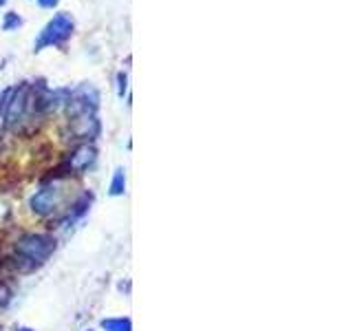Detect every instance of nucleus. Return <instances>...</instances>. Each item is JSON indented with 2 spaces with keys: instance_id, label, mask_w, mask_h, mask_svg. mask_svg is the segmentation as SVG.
<instances>
[{
  "instance_id": "1",
  "label": "nucleus",
  "mask_w": 353,
  "mask_h": 331,
  "mask_svg": "<svg viewBox=\"0 0 353 331\" xmlns=\"http://www.w3.org/2000/svg\"><path fill=\"white\" fill-rule=\"evenodd\" d=\"M73 29H75V22L69 14H55L47 25L42 27L40 36L33 44V51H42V49H49V47H62V44L73 36Z\"/></svg>"
},
{
  "instance_id": "2",
  "label": "nucleus",
  "mask_w": 353,
  "mask_h": 331,
  "mask_svg": "<svg viewBox=\"0 0 353 331\" xmlns=\"http://www.w3.org/2000/svg\"><path fill=\"white\" fill-rule=\"evenodd\" d=\"M16 252L31 263H44L55 252V239L49 234H25L16 243Z\"/></svg>"
},
{
  "instance_id": "3",
  "label": "nucleus",
  "mask_w": 353,
  "mask_h": 331,
  "mask_svg": "<svg viewBox=\"0 0 353 331\" xmlns=\"http://www.w3.org/2000/svg\"><path fill=\"white\" fill-rule=\"evenodd\" d=\"M64 199V188L60 181H51L42 185L40 190L29 199V208L36 217H49L60 208Z\"/></svg>"
},
{
  "instance_id": "4",
  "label": "nucleus",
  "mask_w": 353,
  "mask_h": 331,
  "mask_svg": "<svg viewBox=\"0 0 353 331\" xmlns=\"http://www.w3.org/2000/svg\"><path fill=\"white\" fill-rule=\"evenodd\" d=\"M29 104H31V86L27 82H22L20 86L11 88L9 97H7V104H5V110H3L5 124L14 126V124H18L20 119H25Z\"/></svg>"
},
{
  "instance_id": "5",
  "label": "nucleus",
  "mask_w": 353,
  "mask_h": 331,
  "mask_svg": "<svg viewBox=\"0 0 353 331\" xmlns=\"http://www.w3.org/2000/svg\"><path fill=\"white\" fill-rule=\"evenodd\" d=\"M95 159H97L95 146H91V143H82V146H77L69 154V159H66V170L75 172V174H82L84 170L91 168V166L95 163Z\"/></svg>"
},
{
  "instance_id": "6",
  "label": "nucleus",
  "mask_w": 353,
  "mask_h": 331,
  "mask_svg": "<svg viewBox=\"0 0 353 331\" xmlns=\"http://www.w3.org/2000/svg\"><path fill=\"white\" fill-rule=\"evenodd\" d=\"M124 192H126V172H124V168H117L115 174H113V181H110L108 194L110 197H121Z\"/></svg>"
},
{
  "instance_id": "7",
  "label": "nucleus",
  "mask_w": 353,
  "mask_h": 331,
  "mask_svg": "<svg viewBox=\"0 0 353 331\" xmlns=\"http://www.w3.org/2000/svg\"><path fill=\"white\" fill-rule=\"evenodd\" d=\"M99 325L106 331H132L130 318H104Z\"/></svg>"
},
{
  "instance_id": "8",
  "label": "nucleus",
  "mask_w": 353,
  "mask_h": 331,
  "mask_svg": "<svg viewBox=\"0 0 353 331\" xmlns=\"http://www.w3.org/2000/svg\"><path fill=\"white\" fill-rule=\"evenodd\" d=\"M22 27V18L16 14V11H9V14H5V20H3V29L5 31H14Z\"/></svg>"
},
{
  "instance_id": "9",
  "label": "nucleus",
  "mask_w": 353,
  "mask_h": 331,
  "mask_svg": "<svg viewBox=\"0 0 353 331\" xmlns=\"http://www.w3.org/2000/svg\"><path fill=\"white\" fill-rule=\"evenodd\" d=\"M126 88H128V75H126L124 71H119V73H117V95H119V97H124Z\"/></svg>"
},
{
  "instance_id": "10",
  "label": "nucleus",
  "mask_w": 353,
  "mask_h": 331,
  "mask_svg": "<svg viewBox=\"0 0 353 331\" xmlns=\"http://www.w3.org/2000/svg\"><path fill=\"white\" fill-rule=\"evenodd\" d=\"M36 3L42 7V9H55L60 5V0H36Z\"/></svg>"
},
{
  "instance_id": "11",
  "label": "nucleus",
  "mask_w": 353,
  "mask_h": 331,
  "mask_svg": "<svg viewBox=\"0 0 353 331\" xmlns=\"http://www.w3.org/2000/svg\"><path fill=\"white\" fill-rule=\"evenodd\" d=\"M18 331H33V329H29V327H18Z\"/></svg>"
},
{
  "instance_id": "12",
  "label": "nucleus",
  "mask_w": 353,
  "mask_h": 331,
  "mask_svg": "<svg viewBox=\"0 0 353 331\" xmlns=\"http://www.w3.org/2000/svg\"><path fill=\"white\" fill-rule=\"evenodd\" d=\"M7 5V0H0V7H5Z\"/></svg>"
},
{
  "instance_id": "13",
  "label": "nucleus",
  "mask_w": 353,
  "mask_h": 331,
  "mask_svg": "<svg viewBox=\"0 0 353 331\" xmlns=\"http://www.w3.org/2000/svg\"><path fill=\"white\" fill-rule=\"evenodd\" d=\"M88 331H91V329H88Z\"/></svg>"
},
{
  "instance_id": "14",
  "label": "nucleus",
  "mask_w": 353,
  "mask_h": 331,
  "mask_svg": "<svg viewBox=\"0 0 353 331\" xmlns=\"http://www.w3.org/2000/svg\"><path fill=\"white\" fill-rule=\"evenodd\" d=\"M0 137H3V135H0Z\"/></svg>"
},
{
  "instance_id": "15",
  "label": "nucleus",
  "mask_w": 353,
  "mask_h": 331,
  "mask_svg": "<svg viewBox=\"0 0 353 331\" xmlns=\"http://www.w3.org/2000/svg\"><path fill=\"white\" fill-rule=\"evenodd\" d=\"M0 331H3V329H0Z\"/></svg>"
}]
</instances>
